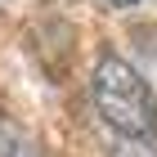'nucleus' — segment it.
<instances>
[{"label": "nucleus", "mask_w": 157, "mask_h": 157, "mask_svg": "<svg viewBox=\"0 0 157 157\" xmlns=\"http://www.w3.org/2000/svg\"><path fill=\"white\" fill-rule=\"evenodd\" d=\"M90 94H94L99 121H103L112 135L148 139V135L157 130V99H153V90H148V81L135 72L126 59L103 54V59L94 63V76H90Z\"/></svg>", "instance_id": "f257e3e1"}, {"label": "nucleus", "mask_w": 157, "mask_h": 157, "mask_svg": "<svg viewBox=\"0 0 157 157\" xmlns=\"http://www.w3.org/2000/svg\"><path fill=\"white\" fill-rule=\"evenodd\" d=\"M108 157H157V144L153 139H135V135H112Z\"/></svg>", "instance_id": "f03ea898"}, {"label": "nucleus", "mask_w": 157, "mask_h": 157, "mask_svg": "<svg viewBox=\"0 0 157 157\" xmlns=\"http://www.w3.org/2000/svg\"><path fill=\"white\" fill-rule=\"evenodd\" d=\"M112 9H130V5H139V0H108Z\"/></svg>", "instance_id": "7ed1b4c3"}]
</instances>
